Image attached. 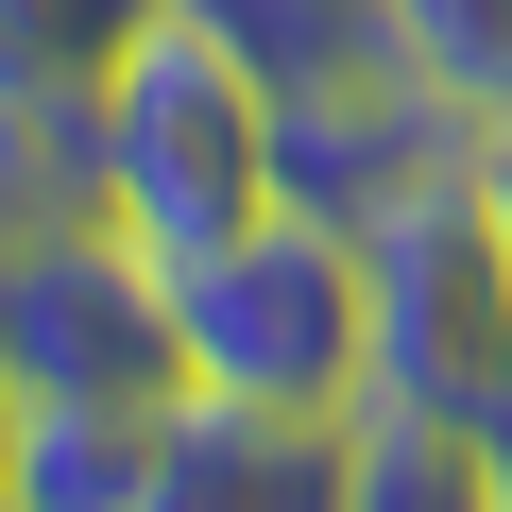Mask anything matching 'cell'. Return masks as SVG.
Masks as SVG:
<instances>
[{"mask_svg":"<svg viewBox=\"0 0 512 512\" xmlns=\"http://www.w3.org/2000/svg\"><path fill=\"white\" fill-rule=\"evenodd\" d=\"M86 137H103V205L171 256V274L291 205V154H274V137H291V86L256 69L205 0H171V18L86 86Z\"/></svg>","mask_w":512,"mask_h":512,"instance_id":"cell-1","label":"cell"},{"mask_svg":"<svg viewBox=\"0 0 512 512\" xmlns=\"http://www.w3.org/2000/svg\"><path fill=\"white\" fill-rule=\"evenodd\" d=\"M359 256H376V410L512 444V256H495L478 154H444L427 188H393L359 222Z\"/></svg>","mask_w":512,"mask_h":512,"instance_id":"cell-2","label":"cell"},{"mask_svg":"<svg viewBox=\"0 0 512 512\" xmlns=\"http://www.w3.org/2000/svg\"><path fill=\"white\" fill-rule=\"evenodd\" d=\"M188 393H274V410H376V256L325 205L239 222L188 256Z\"/></svg>","mask_w":512,"mask_h":512,"instance_id":"cell-3","label":"cell"},{"mask_svg":"<svg viewBox=\"0 0 512 512\" xmlns=\"http://www.w3.org/2000/svg\"><path fill=\"white\" fill-rule=\"evenodd\" d=\"M0 376L18 393H86V410H171L188 393V291L171 256L103 205L69 239H35L18 274H0Z\"/></svg>","mask_w":512,"mask_h":512,"instance_id":"cell-4","label":"cell"},{"mask_svg":"<svg viewBox=\"0 0 512 512\" xmlns=\"http://www.w3.org/2000/svg\"><path fill=\"white\" fill-rule=\"evenodd\" d=\"M137 512H359V410H274V393H171Z\"/></svg>","mask_w":512,"mask_h":512,"instance_id":"cell-5","label":"cell"},{"mask_svg":"<svg viewBox=\"0 0 512 512\" xmlns=\"http://www.w3.org/2000/svg\"><path fill=\"white\" fill-rule=\"evenodd\" d=\"M137 478H154V410L18 393V444H0V512H137Z\"/></svg>","mask_w":512,"mask_h":512,"instance_id":"cell-6","label":"cell"},{"mask_svg":"<svg viewBox=\"0 0 512 512\" xmlns=\"http://www.w3.org/2000/svg\"><path fill=\"white\" fill-rule=\"evenodd\" d=\"M154 18H171V0H0V86H69L86 103Z\"/></svg>","mask_w":512,"mask_h":512,"instance_id":"cell-7","label":"cell"},{"mask_svg":"<svg viewBox=\"0 0 512 512\" xmlns=\"http://www.w3.org/2000/svg\"><path fill=\"white\" fill-rule=\"evenodd\" d=\"M376 18H393V52H410L478 137L512 120V0H376Z\"/></svg>","mask_w":512,"mask_h":512,"instance_id":"cell-8","label":"cell"},{"mask_svg":"<svg viewBox=\"0 0 512 512\" xmlns=\"http://www.w3.org/2000/svg\"><path fill=\"white\" fill-rule=\"evenodd\" d=\"M478 205H495V256H512V120L478 137Z\"/></svg>","mask_w":512,"mask_h":512,"instance_id":"cell-9","label":"cell"},{"mask_svg":"<svg viewBox=\"0 0 512 512\" xmlns=\"http://www.w3.org/2000/svg\"><path fill=\"white\" fill-rule=\"evenodd\" d=\"M0 444H18V376H0Z\"/></svg>","mask_w":512,"mask_h":512,"instance_id":"cell-10","label":"cell"},{"mask_svg":"<svg viewBox=\"0 0 512 512\" xmlns=\"http://www.w3.org/2000/svg\"><path fill=\"white\" fill-rule=\"evenodd\" d=\"M495 512H512V444H495Z\"/></svg>","mask_w":512,"mask_h":512,"instance_id":"cell-11","label":"cell"}]
</instances>
